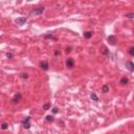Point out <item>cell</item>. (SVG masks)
Masks as SVG:
<instances>
[{
	"label": "cell",
	"instance_id": "obj_1",
	"mask_svg": "<svg viewBox=\"0 0 134 134\" xmlns=\"http://www.w3.org/2000/svg\"><path fill=\"white\" fill-rule=\"evenodd\" d=\"M44 8L43 6H40V8H34L33 11H32V13H31V15H33V16H39V15H41L43 12H44Z\"/></svg>",
	"mask_w": 134,
	"mask_h": 134
},
{
	"label": "cell",
	"instance_id": "obj_2",
	"mask_svg": "<svg viewBox=\"0 0 134 134\" xmlns=\"http://www.w3.org/2000/svg\"><path fill=\"white\" fill-rule=\"evenodd\" d=\"M39 67L43 70H45V71H47L49 69V65H48V62L47 61H42L39 63Z\"/></svg>",
	"mask_w": 134,
	"mask_h": 134
},
{
	"label": "cell",
	"instance_id": "obj_3",
	"mask_svg": "<svg viewBox=\"0 0 134 134\" xmlns=\"http://www.w3.org/2000/svg\"><path fill=\"white\" fill-rule=\"evenodd\" d=\"M29 120H31V117L27 116L22 122V125H23V128H24V129H29V128H31V124H29Z\"/></svg>",
	"mask_w": 134,
	"mask_h": 134
},
{
	"label": "cell",
	"instance_id": "obj_4",
	"mask_svg": "<svg viewBox=\"0 0 134 134\" xmlns=\"http://www.w3.org/2000/svg\"><path fill=\"white\" fill-rule=\"evenodd\" d=\"M107 40H108V42H109L110 45H115L116 42H117V38H116L115 36H109L108 38H107Z\"/></svg>",
	"mask_w": 134,
	"mask_h": 134
},
{
	"label": "cell",
	"instance_id": "obj_5",
	"mask_svg": "<svg viewBox=\"0 0 134 134\" xmlns=\"http://www.w3.org/2000/svg\"><path fill=\"white\" fill-rule=\"evenodd\" d=\"M26 20H27V19H26L25 17H20V18H17V19L15 20V22H16L18 25L21 26V25H23V24H24V23L26 22Z\"/></svg>",
	"mask_w": 134,
	"mask_h": 134
},
{
	"label": "cell",
	"instance_id": "obj_6",
	"mask_svg": "<svg viewBox=\"0 0 134 134\" xmlns=\"http://www.w3.org/2000/svg\"><path fill=\"white\" fill-rule=\"evenodd\" d=\"M21 99H22V95H21V93H17V94L15 95V98L12 100V102H11V103H12V104H14V105H15V104L19 103L20 100H21Z\"/></svg>",
	"mask_w": 134,
	"mask_h": 134
},
{
	"label": "cell",
	"instance_id": "obj_7",
	"mask_svg": "<svg viewBox=\"0 0 134 134\" xmlns=\"http://www.w3.org/2000/svg\"><path fill=\"white\" fill-rule=\"evenodd\" d=\"M73 64H75V61H73L72 58H68L66 60V67L67 68H72Z\"/></svg>",
	"mask_w": 134,
	"mask_h": 134
},
{
	"label": "cell",
	"instance_id": "obj_8",
	"mask_svg": "<svg viewBox=\"0 0 134 134\" xmlns=\"http://www.w3.org/2000/svg\"><path fill=\"white\" fill-rule=\"evenodd\" d=\"M126 65L128 66V68H129L130 71H133V70H134V64H133L131 61H128V62L126 63Z\"/></svg>",
	"mask_w": 134,
	"mask_h": 134
},
{
	"label": "cell",
	"instance_id": "obj_9",
	"mask_svg": "<svg viewBox=\"0 0 134 134\" xmlns=\"http://www.w3.org/2000/svg\"><path fill=\"white\" fill-rule=\"evenodd\" d=\"M92 35H93V32H85V33H84V38L90 39L92 37Z\"/></svg>",
	"mask_w": 134,
	"mask_h": 134
},
{
	"label": "cell",
	"instance_id": "obj_10",
	"mask_svg": "<svg viewBox=\"0 0 134 134\" xmlns=\"http://www.w3.org/2000/svg\"><path fill=\"white\" fill-rule=\"evenodd\" d=\"M128 83H129L128 78H126V76H123L122 80H120V85H127Z\"/></svg>",
	"mask_w": 134,
	"mask_h": 134
},
{
	"label": "cell",
	"instance_id": "obj_11",
	"mask_svg": "<svg viewBox=\"0 0 134 134\" xmlns=\"http://www.w3.org/2000/svg\"><path fill=\"white\" fill-rule=\"evenodd\" d=\"M102 92H103V93L109 92V86H108V85H104V86L102 87Z\"/></svg>",
	"mask_w": 134,
	"mask_h": 134
},
{
	"label": "cell",
	"instance_id": "obj_12",
	"mask_svg": "<svg viewBox=\"0 0 134 134\" xmlns=\"http://www.w3.org/2000/svg\"><path fill=\"white\" fill-rule=\"evenodd\" d=\"M90 96H91V99L93 100H95V102H98V100H99V98H98V95H96L95 93H91V95H90Z\"/></svg>",
	"mask_w": 134,
	"mask_h": 134
},
{
	"label": "cell",
	"instance_id": "obj_13",
	"mask_svg": "<svg viewBox=\"0 0 134 134\" xmlns=\"http://www.w3.org/2000/svg\"><path fill=\"white\" fill-rule=\"evenodd\" d=\"M8 128V124H6V123H2V125H1V129H2V130H6Z\"/></svg>",
	"mask_w": 134,
	"mask_h": 134
},
{
	"label": "cell",
	"instance_id": "obj_14",
	"mask_svg": "<svg viewBox=\"0 0 134 134\" xmlns=\"http://www.w3.org/2000/svg\"><path fill=\"white\" fill-rule=\"evenodd\" d=\"M50 107H51V105H50V104H45V105L43 106V109H44V110H48Z\"/></svg>",
	"mask_w": 134,
	"mask_h": 134
},
{
	"label": "cell",
	"instance_id": "obj_15",
	"mask_svg": "<svg viewBox=\"0 0 134 134\" xmlns=\"http://www.w3.org/2000/svg\"><path fill=\"white\" fill-rule=\"evenodd\" d=\"M46 120H47V122H53V117L51 115H47L46 116Z\"/></svg>",
	"mask_w": 134,
	"mask_h": 134
},
{
	"label": "cell",
	"instance_id": "obj_16",
	"mask_svg": "<svg viewBox=\"0 0 134 134\" xmlns=\"http://www.w3.org/2000/svg\"><path fill=\"white\" fill-rule=\"evenodd\" d=\"M129 53H130V56H134V47H130L129 49Z\"/></svg>",
	"mask_w": 134,
	"mask_h": 134
},
{
	"label": "cell",
	"instance_id": "obj_17",
	"mask_svg": "<svg viewBox=\"0 0 134 134\" xmlns=\"http://www.w3.org/2000/svg\"><path fill=\"white\" fill-rule=\"evenodd\" d=\"M21 76H22L23 79H27L28 78V75H27V73H22Z\"/></svg>",
	"mask_w": 134,
	"mask_h": 134
},
{
	"label": "cell",
	"instance_id": "obj_18",
	"mask_svg": "<svg viewBox=\"0 0 134 134\" xmlns=\"http://www.w3.org/2000/svg\"><path fill=\"white\" fill-rule=\"evenodd\" d=\"M45 38H46V39H47V38H50V39H53V40L56 39L55 37H53V36H51V35H46V36H45Z\"/></svg>",
	"mask_w": 134,
	"mask_h": 134
},
{
	"label": "cell",
	"instance_id": "obj_19",
	"mask_svg": "<svg viewBox=\"0 0 134 134\" xmlns=\"http://www.w3.org/2000/svg\"><path fill=\"white\" fill-rule=\"evenodd\" d=\"M6 57H8V58H9V59H11V58H13V55H12L11 52H8V53H6Z\"/></svg>",
	"mask_w": 134,
	"mask_h": 134
},
{
	"label": "cell",
	"instance_id": "obj_20",
	"mask_svg": "<svg viewBox=\"0 0 134 134\" xmlns=\"http://www.w3.org/2000/svg\"><path fill=\"white\" fill-rule=\"evenodd\" d=\"M133 16H134L133 13H131V14H129V15H126V17H128V18H133Z\"/></svg>",
	"mask_w": 134,
	"mask_h": 134
},
{
	"label": "cell",
	"instance_id": "obj_21",
	"mask_svg": "<svg viewBox=\"0 0 134 134\" xmlns=\"http://www.w3.org/2000/svg\"><path fill=\"white\" fill-rule=\"evenodd\" d=\"M58 111H59L58 108H53V109H52V112H53V113H58Z\"/></svg>",
	"mask_w": 134,
	"mask_h": 134
},
{
	"label": "cell",
	"instance_id": "obj_22",
	"mask_svg": "<svg viewBox=\"0 0 134 134\" xmlns=\"http://www.w3.org/2000/svg\"><path fill=\"white\" fill-rule=\"evenodd\" d=\"M55 55H56V56L60 55V50H56V51H55Z\"/></svg>",
	"mask_w": 134,
	"mask_h": 134
},
{
	"label": "cell",
	"instance_id": "obj_23",
	"mask_svg": "<svg viewBox=\"0 0 134 134\" xmlns=\"http://www.w3.org/2000/svg\"><path fill=\"white\" fill-rule=\"evenodd\" d=\"M70 49H71V48H67V49H66V52H70V51H71Z\"/></svg>",
	"mask_w": 134,
	"mask_h": 134
}]
</instances>
